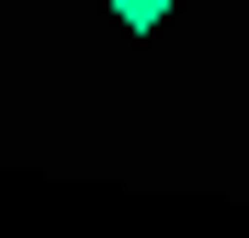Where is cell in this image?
<instances>
[{
    "instance_id": "1",
    "label": "cell",
    "mask_w": 249,
    "mask_h": 238,
    "mask_svg": "<svg viewBox=\"0 0 249 238\" xmlns=\"http://www.w3.org/2000/svg\"><path fill=\"white\" fill-rule=\"evenodd\" d=\"M113 23H136V34H147V23H170V0H113Z\"/></svg>"
}]
</instances>
